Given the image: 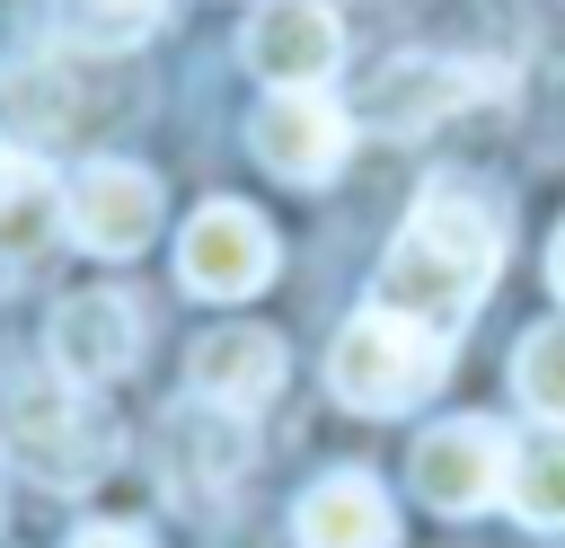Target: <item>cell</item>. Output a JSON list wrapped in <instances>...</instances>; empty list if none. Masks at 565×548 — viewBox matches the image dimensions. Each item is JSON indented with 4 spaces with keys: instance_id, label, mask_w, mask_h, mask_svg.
Here are the masks:
<instances>
[{
    "instance_id": "cell-1",
    "label": "cell",
    "mask_w": 565,
    "mask_h": 548,
    "mask_svg": "<svg viewBox=\"0 0 565 548\" xmlns=\"http://www.w3.org/2000/svg\"><path fill=\"white\" fill-rule=\"evenodd\" d=\"M494 274H503V203L486 186H468V177H441L406 212V230L388 239V256L371 274V309H388V318L450 345L477 318Z\"/></svg>"
},
{
    "instance_id": "cell-2",
    "label": "cell",
    "mask_w": 565,
    "mask_h": 548,
    "mask_svg": "<svg viewBox=\"0 0 565 548\" xmlns=\"http://www.w3.org/2000/svg\"><path fill=\"white\" fill-rule=\"evenodd\" d=\"M0 451L35 486H97L115 468V424L79 380H9L0 389Z\"/></svg>"
},
{
    "instance_id": "cell-3",
    "label": "cell",
    "mask_w": 565,
    "mask_h": 548,
    "mask_svg": "<svg viewBox=\"0 0 565 548\" xmlns=\"http://www.w3.org/2000/svg\"><path fill=\"white\" fill-rule=\"evenodd\" d=\"M441 362H450V345L406 327V318H388V309H362L327 345V380H335V398L353 415H406L415 398L441 389Z\"/></svg>"
},
{
    "instance_id": "cell-4",
    "label": "cell",
    "mask_w": 565,
    "mask_h": 548,
    "mask_svg": "<svg viewBox=\"0 0 565 548\" xmlns=\"http://www.w3.org/2000/svg\"><path fill=\"white\" fill-rule=\"evenodd\" d=\"M477 88H486V71H468V62L397 53V62H380V71L353 88L344 124H362V133H424V124H441V115L477 106Z\"/></svg>"
},
{
    "instance_id": "cell-5",
    "label": "cell",
    "mask_w": 565,
    "mask_h": 548,
    "mask_svg": "<svg viewBox=\"0 0 565 548\" xmlns=\"http://www.w3.org/2000/svg\"><path fill=\"white\" fill-rule=\"evenodd\" d=\"M503 468H512V433H503L494 415H450V424H433V433L415 442V460H406V477H415V495H424L433 513H477V504H494V495H503Z\"/></svg>"
},
{
    "instance_id": "cell-6",
    "label": "cell",
    "mask_w": 565,
    "mask_h": 548,
    "mask_svg": "<svg viewBox=\"0 0 565 548\" xmlns=\"http://www.w3.org/2000/svg\"><path fill=\"white\" fill-rule=\"evenodd\" d=\"M177 274H185V292H203V301H247V292H265V283H274V230H265V212H247V203H203V212L185 221V239H177Z\"/></svg>"
},
{
    "instance_id": "cell-7",
    "label": "cell",
    "mask_w": 565,
    "mask_h": 548,
    "mask_svg": "<svg viewBox=\"0 0 565 548\" xmlns=\"http://www.w3.org/2000/svg\"><path fill=\"white\" fill-rule=\"evenodd\" d=\"M344 141H353V124H344V106L318 97V88H274V97L247 115V150H256L274 177H291V186H327L335 159H344Z\"/></svg>"
},
{
    "instance_id": "cell-8",
    "label": "cell",
    "mask_w": 565,
    "mask_h": 548,
    "mask_svg": "<svg viewBox=\"0 0 565 548\" xmlns=\"http://www.w3.org/2000/svg\"><path fill=\"white\" fill-rule=\"evenodd\" d=\"M238 53H247V71L265 88H327L335 62H344V27H335L327 0H265L247 18Z\"/></svg>"
},
{
    "instance_id": "cell-9",
    "label": "cell",
    "mask_w": 565,
    "mask_h": 548,
    "mask_svg": "<svg viewBox=\"0 0 565 548\" xmlns=\"http://www.w3.org/2000/svg\"><path fill=\"white\" fill-rule=\"evenodd\" d=\"M53 362H62V380H79V389L124 380V371L141 362V301H124V292H79V301H62V318H53Z\"/></svg>"
},
{
    "instance_id": "cell-10",
    "label": "cell",
    "mask_w": 565,
    "mask_h": 548,
    "mask_svg": "<svg viewBox=\"0 0 565 548\" xmlns=\"http://www.w3.org/2000/svg\"><path fill=\"white\" fill-rule=\"evenodd\" d=\"M71 230H79V247H97V256H132V247L159 230V186H150L132 159H97V168L71 177Z\"/></svg>"
},
{
    "instance_id": "cell-11",
    "label": "cell",
    "mask_w": 565,
    "mask_h": 548,
    "mask_svg": "<svg viewBox=\"0 0 565 548\" xmlns=\"http://www.w3.org/2000/svg\"><path fill=\"white\" fill-rule=\"evenodd\" d=\"M185 371H194V398L247 415V407H265V398L282 389V336H274V327H212V336L185 354Z\"/></svg>"
},
{
    "instance_id": "cell-12",
    "label": "cell",
    "mask_w": 565,
    "mask_h": 548,
    "mask_svg": "<svg viewBox=\"0 0 565 548\" xmlns=\"http://www.w3.org/2000/svg\"><path fill=\"white\" fill-rule=\"evenodd\" d=\"M291 539L300 548H397V513L362 468H335L291 504Z\"/></svg>"
},
{
    "instance_id": "cell-13",
    "label": "cell",
    "mask_w": 565,
    "mask_h": 548,
    "mask_svg": "<svg viewBox=\"0 0 565 548\" xmlns=\"http://www.w3.org/2000/svg\"><path fill=\"white\" fill-rule=\"evenodd\" d=\"M159 442H168V477L177 486H230L238 477V460H247V433H238V415L230 407H177L168 424H159Z\"/></svg>"
},
{
    "instance_id": "cell-14",
    "label": "cell",
    "mask_w": 565,
    "mask_h": 548,
    "mask_svg": "<svg viewBox=\"0 0 565 548\" xmlns=\"http://www.w3.org/2000/svg\"><path fill=\"white\" fill-rule=\"evenodd\" d=\"M71 221V194L35 177L26 159H0V265H35Z\"/></svg>"
},
{
    "instance_id": "cell-15",
    "label": "cell",
    "mask_w": 565,
    "mask_h": 548,
    "mask_svg": "<svg viewBox=\"0 0 565 548\" xmlns=\"http://www.w3.org/2000/svg\"><path fill=\"white\" fill-rule=\"evenodd\" d=\"M503 495L530 530H565V424L512 442V468H503Z\"/></svg>"
},
{
    "instance_id": "cell-16",
    "label": "cell",
    "mask_w": 565,
    "mask_h": 548,
    "mask_svg": "<svg viewBox=\"0 0 565 548\" xmlns=\"http://www.w3.org/2000/svg\"><path fill=\"white\" fill-rule=\"evenodd\" d=\"M512 389H521L530 415L565 424V318H547V327L521 336V354H512Z\"/></svg>"
},
{
    "instance_id": "cell-17",
    "label": "cell",
    "mask_w": 565,
    "mask_h": 548,
    "mask_svg": "<svg viewBox=\"0 0 565 548\" xmlns=\"http://www.w3.org/2000/svg\"><path fill=\"white\" fill-rule=\"evenodd\" d=\"M168 0H62V27L79 44H141Z\"/></svg>"
},
{
    "instance_id": "cell-18",
    "label": "cell",
    "mask_w": 565,
    "mask_h": 548,
    "mask_svg": "<svg viewBox=\"0 0 565 548\" xmlns=\"http://www.w3.org/2000/svg\"><path fill=\"white\" fill-rule=\"evenodd\" d=\"M71 548H141V539H132V530H115V521H97V530H79Z\"/></svg>"
},
{
    "instance_id": "cell-19",
    "label": "cell",
    "mask_w": 565,
    "mask_h": 548,
    "mask_svg": "<svg viewBox=\"0 0 565 548\" xmlns=\"http://www.w3.org/2000/svg\"><path fill=\"white\" fill-rule=\"evenodd\" d=\"M547 283L565 292V230H556V247H547Z\"/></svg>"
}]
</instances>
